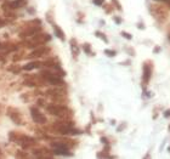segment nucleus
Masks as SVG:
<instances>
[{"mask_svg":"<svg viewBox=\"0 0 170 159\" xmlns=\"http://www.w3.org/2000/svg\"><path fill=\"white\" fill-rule=\"evenodd\" d=\"M52 148H53V153H56V154L71 155V153H69L67 146L63 145V143H52Z\"/></svg>","mask_w":170,"mask_h":159,"instance_id":"nucleus-1","label":"nucleus"},{"mask_svg":"<svg viewBox=\"0 0 170 159\" xmlns=\"http://www.w3.org/2000/svg\"><path fill=\"white\" fill-rule=\"evenodd\" d=\"M30 114H32V118L35 123H38V124H44V123L46 121V118L38 111L36 108H30Z\"/></svg>","mask_w":170,"mask_h":159,"instance_id":"nucleus-2","label":"nucleus"},{"mask_svg":"<svg viewBox=\"0 0 170 159\" xmlns=\"http://www.w3.org/2000/svg\"><path fill=\"white\" fill-rule=\"evenodd\" d=\"M46 109L53 115H63L67 112V108L63 106H49V107H46Z\"/></svg>","mask_w":170,"mask_h":159,"instance_id":"nucleus-3","label":"nucleus"},{"mask_svg":"<svg viewBox=\"0 0 170 159\" xmlns=\"http://www.w3.org/2000/svg\"><path fill=\"white\" fill-rule=\"evenodd\" d=\"M151 73H152V68L148 66V63H146L143 66V83H148V80L151 79Z\"/></svg>","mask_w":170,"mask_h":159,"instance_id":"nucleus-4","label":"nucleus"},{"mask_svg":"<svg viewBox=\"0 0 170 159\" xmlns=\"http://www.w3.org/2000/svg\"><path fill=\"white\" fill-rule=\"evenodd\" d=\"M40 66V63L39 62H33V63H28L27 66H24L23 68L26 69V70H30V69H34V68H38Z\"/></svg>","mask_w":170,"mask_h":159,"instance_id":"nucleus-5","label":"nucleus"},{"mask_svg":"<svg viewBox=\"0 0 170 159\" xmlns=\"http://www.w3.org/2000/svg\"><path fill=\"white\" fill-rule=\"evenodd\" d=\"M55 33L57 34V37H59L61 40H65V34H63V32H62L57 26H55Z\"/></svg>","mask_w":170,"mask_h":159,"instance_id":"nucleus-6","label":"nucleus"},{"mask_svg":"<svg viewBox=\"0 0 170 159\" xmlns=\"http://www.w3.org/2000/svg\"><path fill=\"white\" fill-rule=\"evenodd\" d=\"M71 44H72V51H73V55H74V57L78 55V46L75 45V40L74 39H72L71 40Z\"/></svg>","mask_w":170,"mask_h":159,"instance_id":"nucleus-7","label":"nucleus"},{"mask_svg":"<svg viewBox=\"0 0 170 159\" xmlns=\"http://www.w3.org/2000/svg\"><path fill=\"white\" fill-rule=\"evenodd\" d=\"M46 50L45 49H39V50H36V51H34L33 54H32V56H40V54H44Z\"/></svg>","mask_w":170,"mask_h":159,"instance_id":"nucleus-8","label":"nucleus"},{"mask_svg":"<svg viewBox=\"0 0 170 159\" xmlns=\"http://www.w3.org/2000/svg\"><path fill=\"white\" fill-rule=\"evenodd\" d=\"M105 54L107 55V56H111V57H113L116 55V51H113V50H105Z\"/></svg>","mask_w":170,"mask_h":159,"instance_id":"nucleus-9","label":"nucleus"},{"mask_svg":"<svg viewBox=\"0 0 170 159\" xmlns=\"http://www.w3.org/2000/svg\"><path fill=\"white\" fill-rule=\"evenodd\" d=\"M96 35H97V37H99V38L103 39V41H106V43H107V38L105 37V35H103L102 33H100V32H96Z\"/></svg>","mask_w":170,"mask_h":159,"instance_id":"nucleus-10","label":"nucleus"},{"mask_svg":"<svg viewBox=\"0 0 170 159\" xmlns=\"http://www.w3.org/2000/svg\"><path fill=\"white\" fill-rule=\"evenodd\" d=\"M84 50H85V52L90 54V52H91V50H90V45H89V44H85V45H84Z\"/></svg>","mask_w":170,"mask_h":159,"instance_id":"nucleus-11","label":"nucleus"},{"mask_svg":"<svg viewBox=\"0 0 170 159\" xmlns=\"http://www.w3.org/2000/svg\"><path fill=\"white\" fill-rule=\"evenodd\" d=\"M122 34H123V37H124V38H126V39H131V35H130L129 33H125V32H122Z\"/></svg>","mask_w":170,"mask_h":159,"instance_id":"nucleus-12","label":"nucleus"},{"mask_svg":"<svg viewBox=\"0 0 170 159\" xmlns=\"http://www.w3.org/2000/svg\"><path fill=\"white\" fill-rule=\"evenodd\" d=\"M103 1H105V0H94V3H95L96 5H102Z\"/></svg>","mask_w":170,"mask_h":159,"instance_id":"nucleus-13","label":"nucleus"},{"mask_svg":"<svg viewBox=\"0 0 170 159\" xmlns=\"http://www.w3.org/2000/svg\"><path fill=\"white\" fill-rule=\"evenodd\" d=\"M164 117H165V118H169V117H170V109H166V111L164 112Z\"/></svg>","mask_w":170,"mask_h":159,"instance_id":"nucleus-14","label":"nucleus"},{"mask_svg":"<svg viewBox=\"0 0 170 159\" xmlns=\"http://www.w3.org/2000/svg\"><path fill=\"white\" fill-rule=\"evenodd\" d=\"M101 141H102L103 143H107V138H105V137H102V138H101Z\"/></svg>","mask_w":170,"mask_h":159,"instance_id":"nucleus-15","label":"nucleus"},{"mask_svg":"<svg viewBox=\"0 0 170 159\" xmlns=\"http://www.w3.org/2000/svg\"><path fill=\"white\" fill-rule=\"evenodd\" d=\"M114 21H116L117 23H120V22H122V21H120V18H114Z\"/></svg>","mask_w":170,"mask_h":159,"instance_id":"nucleus-16","label":"nucleus"},{"mask_svg":"<svg viewBox=\"0 0 170 159\" xmlns=\"http://www.w3.org/2000/svg\"><path fill=\"white\" fill-rule=\"evenodd\" d=\"M158 51H160V47H156L154 49V52H158Z\"/></svg>","mask_w":170,"mask_h":159,"instance_id":"nucleus-17","label":"nucleus"},{"mask_svg":"<svg viewBox=\"0 0 170 159\" xmlns=\"http://www.w3.org/2000/svg\"><path fill=\"white\" fill-rule=\"evenodd\" d=\"M164 1H166V3H168V4L170 5V0H164Z\"/></svg>","mask_w":170,"mask_h":159,"instance_id":"nucleus-18","label":"nucleus"},{"mask_svg":"<svg viewBox=\"0 0 170 159\" xmlns=\"http://www.w3.org/2000/svg\"><path fill=\"white\" fill-rule=\"evenodd\" d=\"M157 1H164V0H157Z\"/></svg>","mask_w":170,"mask_h":159,"instance_id":"nucleus-19","label":"nucleus"},{"mask_svg":"<svg viewBox=\"0 0 170 159\" xmlns=\"http://www.w3.org/2000/svg\"><path fill=\"white\" fill-rule=\"evenodd\" d=\"M169 151H170V147H169Z\"/></svg>","mask_w":170,"mask_h":159,"instance_id":"nucleus-20","label":"nucleus"},{"mask_svg":"<svg viewBox=\"0 0 170 159\" xmlns=\"http://www.w3.org/2000/svg\"><path fill=\"white\" fill-rule=\"evenodd\" d=\"M169 129H170V126H169Z\"/></svg>","mask_w":170,"mask_h":159,"instance_id":"nucleus-21","label":"nucleus"},{"mask_svg":"<svg viewBox=\"0 0 170 159\" xmlns=\"http://www.w3.org/2000/svg\"><path fill=\"white\" fill-rule=\"evenodd\" d=\"M169 39H170V37H169Z\"/></svg>","mask_w":170,"mask_h":159,"instance_id":"nucleus-22","label":"nucleus"}]
</instances>
